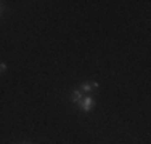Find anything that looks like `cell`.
Listing matches in <instances>:
<instances>
[{"mask_svg":"<svg viewBox=\"0 0 151 144\" xmlns=\"http://www.w3.org/2000/svg\"><path fill=\"white\" fill-rule=\"evenodd\" d=\"M79 107H81V110H84V112H90V110H93V107H95V99H93L92 96H87V98H84L79 103Z\"/></svg>","mask_w":151,"mask_h":144,"instance_id":"1","label":"cell"},{"mask_svg":"<svg viewBox=\"0 0 151 144\" xmlns=\"http://www.w3.org/2000/svg\"><path fill=\"white\" fill-rule=\"evenodd\" d=\"M96 88H98V83H96V82H84V83L81 85L82 93H93Z\"/></svg>","mask_w":151,"mask_h":144,"instance_id":"2","label":"cell"},{"mask_svg":"<svg viewBox=\"0 0 151 144\" xmlns=\"http://www.w3.org/2000/svg\"><path fill=\"white\" fill-rule=\"evenodd\" d=\"M84 99V96H82V91L81 90H74L73 93H71V101H73V103H81V101Z\"/></svg>","mask_w":151,"mask_h":144,"instance_id":"3","label":"cell"},{"mask_svg":"<svg viewBox=\"0 0 151 144\" xmlns=\"http://www.w3.org/2000/svg\"><path fill=\"white\" fill-rule=\"evenodd\" d=\"M5 71H6V64L5 63H0V74H3Z\"/></svg>","mask_w":151,"mask_h":144,"instance_id":"4","label":"cell"},{"mask_svg":"<svg viewBox=\"0 0 151 144\" xmlns=\"http://www.w3.org/2000/svg\"><path fill=\"white\" fill-rule=\"evenodd\" d=\"M3 11H5V6H3V3H2V2H0V14H2Z\"/></svg>","mask_w":151,"mask_h":144,"instance_id":"5","label":"cell"},{"mask_svg":"<svg viewBox=\"0 0 151 144\" xmlns=\"http://www.w3.org/2000/svg\"><path fill=\"white\" fill-rule=\"evenodd\" d=\"M24 144H29V143H24Z\"/></svg>","mask_w":151,"mask_h":144,"instance_id":"6","label":"cell"}]
</instances>
